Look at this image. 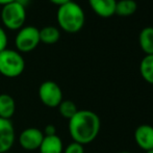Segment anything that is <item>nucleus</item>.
<instances>
[{
    "label": "nucleus",
    "instance_id": "1",
    "mask_svg": "<svg viewBox=\"0 0 153 153\" xmlns=\"http://www.w3.org/2000/svg\"><path fill=\"white\" fill-rule=\"evenodd\" d=\"M69 133L73 142L81 145L91 144L100 132L101 121L96 113L88 109L78 111L69 120Z\"/></svg>",
    "mask_w": 153,
    "mask_h": 153
},
{
    "label": "nucleus",
    "instance_id": "2",
    "mask_svg": "<svg viewBox=\"0 0 153 153\" xmlns=\"http://www.w3.org/2000/svg\"><path fill=\"white\" fill-rule=\"evenodd\" d=\"M56 20L64 31L68 33H77L85 25V12L78 3L70 1L59 7Z\"/></svg>",
    "mask_w": 153,
    "mask_h": 153
},
{
    "label": "nucleus",
    "instance_id": "3",
    "mask_svg": "<svg viewBox=\"0 0 153 153\" xmlns=\"http://www.w3.org/2000/svg\"><path fill=\"white\" fill-rule=\"evenodd\" d=\"M25 69V61L20 52L7 49L0 52V74L8 78L20 76Z\"/></svg>",
    "mask_w": 153,
    "mask_h": 153
},
{
    "label": "nucleus",
    "instance_id": "4",
    "mask_svg": "<svg viewBox=\"0 0 153 153\" xmlns=\"http://www.w3.org/2000/svg\"><path fill=\"white\" fill-rule=\"evenodd\" d=\"M1 21L7 29L19 30L26 21L25 6L18 1L3 5L1 8Z\"/></svg>",
    "mask_w": 153,
    "mask_h": 153
},
{
    "label": "nucleus",
    "instance_id": "5",
    "mask_svg": "<svg viewBox=\"0 0 153 153\" xmlns=\"http://www.w3.org/2000/svg\"><path fill=\"white\" fill-rule=\"evenodd\" d=\"M39 29L34 26H23L15 38V46L18 52H30L40 44Z\"/></svg>",
    "mask_w": 153,
    "mask_h": 153
},
{
    "label": "nucleus",
    "instance_id": "6",
    "mask_svg": "<svg viewBox=\"0 0 153 153\" xmlns=\"http://www.w3.org/2000/svg\"><path fill=\"white\" fill-rule=\"evenodd\" d=\"M39 98L47 107H57L62 101V91L54 81H44L39 88Z\"/></svg>",
    "mask_w": 153,
    "mask_h": 153
},
{
    "label": "nucleus",
    "instance_id": "7",
    "mask_svg": "<svg viewBox=\"0 0 153 153\" xmlns=\"http://www.w3.org/2000/svg\"><path fill=\"white\" fill-rule=\"evenodd\" d=\"M43 139H44V133L41 129L36 127H29L20 133L19 144L23 149L32 151V150L39 149Z\"/></svg>",
    "mask_w": 153,
    "mask_h": 153
},
{
    "label": "nucleus",
    "instance_id": "8",
    "mask_svg": "<svg viewBox=\"0 0 153 153\" xmlns=\"http://www.w3.org/2000/svg\"><path fill=\"white\" fill-rule=\"evenodd\" d=\"M15 143V128L10 120L0 118V153L8 152Z\"/></svg>",
    "mask_w": 153,
    "mask_h": 153
},
{
    "label": "nucleus",
    "instance_id": "9",
    "mask_svg": "<svg viewBox=\"0 0 153 153\" xmlns=\"http://www.w3.org/2000/svg\"><path fill=\"white\" fill-rule=\"evenodd\" d=\"M134 141L137 147L145 152L153 149V126L149 124L137 126L134 130Z\"/></svg>",
    "mask_w": 153,
    "mask_h": 153
},
{
    "label": "nucleus",
    "instance_id": "10",
    "mask_svg": "<svg viewBox=\"0 0 153 153\" xmlns=\"http://www.w3.org/2000/svg\"><path fill=\"white\" fill-rule=\"evenodd\" d=\"M90 6L101 18H109L116 12L117 0H89Z\"/></svg>",
    "mask_w": 153,
    "mask_h": 153
},
{
    "label": "nucleus",
    "instance_id": "11",
    "mask_svg": "<svg viewBox=\"0 0 153 153\" xmlns=\"http://www.w3.org/2000/svg\"><path fill=\"white\" fill-rule=\"evenodd\" d=\"M40 153H62L64 146L59 135H44L42 143L39 147Z\"/></svg>",
    "mask_w": 153,
    "mask_h": 153
},
{
    "label": "nucleus",
    "instance_id": "12",
    "mask_svg": "<svg viewBox=\"0 0 153 153\" xmlns=\"http://www.w3.org/2000/svg\"><path fill=\"white\" fill-rule=\"evenodd\" d=\"M16 111V103L8 94H0V118L10 120Z\"/></svg>",
    "mask_w": 153,
    "mask_h": 153
},
{
    "label": "nucleus",
    "instance_id": "13",
    "mask_svg": "<svg viewBox=\"0 0 153 153\" xmlns=\"http://www.w3.org/2000/svg\"><path fill=\"white\" fill-rule=\"evenodd\" d=\"M139 43L146 55L153 54V27H145L139 36Z\"/></svg>",
    "mask_w": 153,
    "mask_h": 153
},
{
    "label": "nucleus",
    "instance_id": "14",
    "mask_svg": "<svg viewBox=\"0 0 153 153\" xmlns=\"http://www.w3.org/2000/svg\"><path fill=\"white\" fill-rule=\"evenodd\" d=\"M40 33V42L47 45H52L59 42L61 38L59 29L54 26H45L42 29H39Z\"/></svg>",
    "mask_w": 153,
    "mask_h": 153
},
{
    "label": "nucleus",
    "instance_id": "15",
    "mask_svg": "<svg viewBox=\"0 0 153 153\" xmlns=\"http://www.w3.org/2000/svg\"><path fill=\"white\" fill-rule=\"evenodd\" d=\"M137 10V4L134 0H120L116 4L115 14L120 17L132 16Z\"/></svg>",
    "mask_w": 153,
    "mask_h": 153
},
{
    "label": "nucleus",
    "instance_id": "16",
    "mask_svg": "<svg viewBox=\"0 0 153 153\" xmlns=\"http://www.w3.org/2000/svg\"><path fill=\"white\" fill-rule=\"evenodd\" d=\"M140 72L146 82L153 85V54L146 55L140 64Z\"/></svg>",
    "mask_w": 153,
    "mask_h": 153
},
{
    "label": "nucleus",
    "instance_id": "17",
    "mask_svg": "<svg viewBox=\"0 0 153 153\" xmlns=\"http://www.w3.org/2000/svg\"><path fill=\"white\" fill-rule=\"evenodd\" d=\"M57 108H59V115H61L62 118L68 119V120H70L71 118L78 111L76 104L71 100H62L61 102V104L57 106Z\"/></svg>",
    "mask_w": 153,
    "mask_h": 153
},
{
    "label": "nucleus",
    "instance_id": "18",
    "mask_svg": "<svg viewBox=\"0 0 153 153\" xmlns=\"http://www.w3.org/2000/svg\"><path fill=\"white\" fill-rule=\"evenodd\" d=\"M64 153H85V148H83V145L81 144H78L76 142H72L70 143L65 150L62 151Z\"/></svg>",
    "mask_w": 153,
    "mask_h": 153
},
{
    "label": "nucleus",
    "instance_id": "19",
    "mask_svg": "<svg viewBox=\"0 0 153 153\" xmlns=\"http://www.w3.org/2000/svg\"><path fill=\"white\" fill-rule=\"evenodd\" d=\"M7 34L4 29L0 26V52L7 48Z\"/></svg>",
    "mask_w": 153,
    "mask_h": 153
},
{
    "label": "nucleus",
    "instance_id": "20",
    "mask_svg": "<svg viewBox=\"0 0 153 153\" xmlns=\"http://www.w3.org/2000/svg\"><path fill=\"white\" fill-rule=\"evenodd\" d=\"M44 135H55L56 134V128H55L54 125L48 124L44 129Z\"/></svg>",
    "mask_w": 153,
    "mask_h": 153
},
{
    "label": "nucleus",
    "instance_id": "21",
    "mask_svg": "<svg viewBox=\"0 0 153 153\" xmlns=\"http://www.w3.org/2000/svg\"><path fill=\"white\" fill-rule=\"evenodd\" d=\"M49 1H50L51 3L55 4V5H57V6L59 7V6L64 5V4L68 3V2L72 1V0H49Z\"/></svg>",
    "mask_w": 153,
    "mask_h": 153
},
{
    "label": "nucleus",
    "instance_id": "22",
    "mask_svg": "<svg viewBox=\"0 0 153 153\" xmlns=\"http://www.w3.org/2000/svg\"><path fill=\"white\" fill-rule=\"evenodd\" d=\"M17 0H0V5L3 6V5H6L8 3H12V2H15Z\"/></svg>",
    "mask_w": 153,
    "mask_h": 153
},
{
    "label": "nucleus",
    "instance_id": "23",
    "mask_svg": "<svg viewBox=\"0 0 153 153\" xmlns=\"http://www.w3.org/2000/svg\"><path fill=\"white\" fill-rule=\"evenodd\" d=\"M145 153H153V149H151V150H148V151H146Z\"/></svg>",
    "mask_w": 153,
    "mask_h": 153
},
{
    "label": "nucleus",
    "instance_id": "24",
    "mask_svg": "<svg viewBox=\"0 0 153 153\" xmlns=\"http://www.w3.org/2000/svg\"><path fill=\"white\" fill-rule=\"evenodd\" d=\"M117 153H131V152H128V151H121V152H117Z\"/></svg>",
    "mask_w": 153,
    "mask_h": 153
},
{
    "label": "nucleus",
    "instance_id": "25",
    "mask_svg": "<svg viewBox=\"0 0 153 153\" xmlns=\"http://www.w3.org/2000/svg\"><path fill=\"white\" fill-rule=\"evenodd\" d=\"M5 153H10V152H5Z\"/></svg>",
    "mask_w": 153,
    "mask_h": 153
}]
</instances>
